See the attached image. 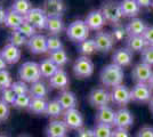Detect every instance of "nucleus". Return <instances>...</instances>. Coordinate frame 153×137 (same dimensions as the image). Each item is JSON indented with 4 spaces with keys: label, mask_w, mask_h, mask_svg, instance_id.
I'll use <instances>...</instances> for the list:
<instances>
[{
    "label": "nucleus",
    "mask_w": 153,
    "mask_h": 137,
    "mask_svg": "<svg viewBox=\"0 0 153 137\" xmlns=\"http://www.w3.org/2000/svg\"><path fill=\"white\" fill-rule=\"evenodd\" d=\"M123 69L121 66L117 65L114 63L108 64L103 67V70L101 71V81L105 87H115V86L122 85L123 81Z\"/></svg>",
    "instance_id": "f257e3e1"
},
{
    "label": "nucleus",
    "mask_w": 153,
    "mask_h": 137,
    "mask_svg": "<svg viewBox=\"0 0 153 137\" xmlns=\"http://www.w3.org/2000/svg\"><path fill=\"white\" fill-rule=\"evenodd\" d=\"M101 12L104 15L106 22L113 24V25L120 24L121 19L123 17L121 12V7H120V2H118L115 0H106V1H104L102 4V7H101Z\"/></svg>",
    "instance_id": "f03ea898"
},
{
    "label": "nucleus",
    "mask_w": 153,
    "mask_h": 137,
    "mask_svg": "<svg viewBox=\"0 0 153 137\" xmlns=\"http://www.w3.org/2000/svg\"><path fill=\"white\" fill-rule=\"evenodd\" d=\"M19 77L24 82L34 84L37 81H40L41 78V72L40 66L37 62H24L19 69Z\"/></svg>",
    "instance_id": "7ed1b4c3"
},
{
    "label": "nucleus",
    "mask_w": 153,
    "mask_h": 137,
    "mask_svg": "<svg viewBox=\"0 0 153 137\" xmlns=\"http://www.w3.org/2000/svg\"><path fill=\"white\" fill-rule=\"evenodd\" d=\"M66 34H68V38L72 41L81 42L83 40L88 39L89 27L82 20L73 21L66 29Z\"/></svg>",
    "instance_id": "20e7f679"
},
{
    "label": "nucleus",
    "mask_w": 153,
    "mask_h": 137,
    "mask_svg": "<svg viewBox=\"0 0 153 137\" xmlns=\"http://www.w3.org/2000/svg\"><path fill=\"white\" fill-rule=\"evenodd\" d=\"M73 73L76 78H89L94 73V63L88 56H80L73 64Z\"/></svg>",
    "instance_id": "39448f33"
},
{
    "label": "nucleus",
    "mask_w": 153,
    "mask_h": 137,
    "mask_svg": "<svg viewBox=\"0 0 153 137\" xmlns=\"http://www.w3.org/2000/svg\"><path fill=\"white\" fill-rule=\"evenodd\" d=\"M88 102L93 107L100 109L103 106H108L111 102V94L105 88H94L88 95Z\"/></svg>",
    "instance_id": "423d86ee"
},
{
    "label": "nucleus",
    "mask_w": 153,
    "mask_h": 137,
    "mask_svg": "<svg viewBox=\"0 0 153 137\" xmlns=\"http://www.w3.org/2000/svg\"><path fill=\"white\" fill-rule=\"evenodd\" d=\"M110 94H111V102L118 106H121V107H125L131 101L130 89L125 85L113 87Z\"/></svg>",
    "instance_id": "0eeeda50"
},
{
    "label": "nucleus",
    "mask_w": 153,
    "mask_h": 137,
    "mask_svg": "<svg viewBox=\"0 0 153 137\" xmlns=\"http://www.w3.org/2000/svg\"><path fill=\"white\" fill-rule=\"evenodd\" d=\"M149 84H136L130 90L131 101L137 103H149L153 96V93Z\"/></svg>",
    "instance_id": "6e6552de"
},
{
    "label": "nucleus",
    "mask_w": 153,
    "mask_h": 137,
    "mask_svg": "<svg viewBox=\"0 0 153 137\" xmlns=\"http://www.w3.org/2000/svg\"><path fill=\"white\" fill-rule=\"evenodd\" d=\"M153 76L152 66L140 62L136 64L131 71V77L136 84H147Z\"/></svg>",
    "instance_id": "1a4fd4ad"
},
{
    "label": "nucleus",
    "mask_w": 153,
    "mask_h": 137,
    "mask_svg": "<svg viewBox=\"0 0 153 137\" xmlns=\"http://www.w3.org/2000/svg\"><path fill=\"white\" fill-rule=\"evenodd\" d=\"M47 20H48V16L45 13V10L41 8H32L25 15L26 22L33 25L36 29H40V30L46 29Z\"/></svg>",
    "instance_id": "9d476101"
},
{
    "label": "nucleus",
    "mask_w": 153,
    "mask_h": 137,
    "mask_svg": "<svg viewBox=\"0 0 153 137\" xmlns=\"http://www.w3.org/2000/svg\"><path fill=\"white\" fill-rule=\"evenodd\" d=\"M63 121L65 122L66 127L69 129L79 130L83 127V117L81 112L76 109H70L66 110L63 113Z\"/></svg>",
    "instance_id": "9b49d317"
},
{
    "label": "nucleus",
    "mask_w": 153,
    "mask_h": 137,
    "mask_svg": "<svg viewBox=\"0 0 153 137\" xmlns=\"http://www.w3.org/2000/svg\"><path fill=\"white\" fill-rule=\"evenodd\" d=\"M94 40H95L97 50L101 53H108L110 50H112L115 42L112 33L108 31H102V30L96 33Z\"/></svg>",
    "instance_id": "f8f14e48"
},
{
    "label": "nucleus",
    "mask_w": 153,
    "mask_h": 137,
    "mask_svg": "<svg viewBox=\"0 0 153 137\" xmlns=\"http://www.w3.org/2000/svg\"><path fill=\"white\" fill-rule=\"evenodd\" d=\"M134 124V116L128 110L127 107H120L118 111H115L114 127L128 129Z\"/></svg>",
    "instance_id": "ddd939ff"
},
{
    "label": "nucleus",
    "mask_w": 153,
    "mask_h": 137,
    "mask_svg": "<svg viewBox=\"0 0 153 137\" xmlns=\"http://www.w3.org/2000/svg\"><path fill=\"white\" fill-rule=\"evenodd\" d=\"M85 23L89 27V30H93V31H101L103 26L105 25L106 20H105L103 13L101 12V9H97V10H91V12L87 15V17H86V20H85Z\"/></svg>",
    "instance_id": "4468645a"
},
{
    "label": "nucleus",
    "mask_w": 153,
    "mask_h": 137,
    "mask_svg": "<svg viewBox=\"0 0 153 137\" xmlns=\"http://www.w3.org/2000/svg\"><path fill=\"white\" fill-rule=\"evenodd\" d=\"M69 128L63 120H51L46 127V136L47 137H66Z\"/></svg>",
    "instance_id": "2eb2a0df"
},
{
    "label": "nucleus",
    "mask_w": 153,
    "mask_h": 137,
    "mask_svg": "<svg viewBox=\"0 0 153 137\" xmlns=\"http://www.w3.org/2000/svg\"><path fill=\"white\" fill-rule=\"evenodd\" d=\"M27 48L32 54H45L47 49V38L44 34H36L27 40Z\"/></svg>",
    "instance_id": "dca6fc26"
},
{
    "label": "nucleus",
    "mask_w": 153,
    "mask_h": 137,
    "mask_svg": "<svg viewBox=\"0 0 153 137\" xmlns=\"http://www.w3.org/2000/svg\"><path fill=\"white\" fill-rule=\"evenodd\" d=\"M133 62V52L129 50L127 47L119 48L112 55V63L121 66L122 69L125 66H129Z\"/></svg>",
    "instance_id": "f3484780"
},
{
    "label": "nucleus",
    "mask_w": 153,
    "mask_h": 137,
    "mask_svg": "<svg viewBox=\"0 0 153 137\" xmlns=\"http://www.w3.org/2000/svg\"><path fill=\"white\" fill-rule=\"evenodd\" d=\"M114 118H115V111L110 107V106H103L97 109L96 112V122L102 124H108L114 127Z\"/></svg>",
    "instance_id": "a211bd4d"
},
{
    "label": "nucleus",
    "mask_w": 153,
    "mask_h": 137,
    "mask_svg": "<svg viewBox=\"0 0 153 137\" xmlns=\"http://www.w3.org/2000/svg\"><path fill=\"white\" fill-rule=\"evenodd\" d=\"M0 56L5 59L7 64H15L21 59V50L19 47L8 44L0 50Z\"/></svg>",
    "instance_id": "6ab92c4d"
},
{
    "label": "nucleus",
    "mask_w": 153,
    "mask_h": 137,
    "mask_svg": "<svg viewBox=\"0 0 153 137\" xmlns=\"http://www.w3.org/2000/svg\"><path fill=\"white\" fill-rule=\"evenodd\" d=\"M44 10L47 16H61L65 10L63 0H46Z\"/></svg>",
    "instance_id": "aec40b11"
},
{
    "label": "nucleus",
    "mask_w": 153,
    "mask_h": 137,
    "mask_svg": "<svg viewBox=\"0 0 153 137\" xmlns=\"http://www.w3.org/2000/svg\"><path fill=\"white\" fill-rule=\"evenodd\" d=\"M69 84H70L69 76L62 69H58V71L49 78V85L55 89H65Z\"/></svg>",
    "instance_id": "412c9836"
},
{
    "label": "nucleus",
    "mask_w": 153,
    "mask_h": 137,
    "mask_svg": "<svg viewBox=\"0 0 153 137\" xmlns=\"http://www.w3.org/2000/svg\"><path fill=\"white\" fill-rule=\"evenodd\" d=\"M58 103L63 107L64 111L70 110V109H76V94L70 90H63L61 94H58L57 98Z\"/></svg>",
    "instance_id": "4be33fe9"
},
{
    "label": "nucleus",
    "mask_w": 153,
    "mask_h": 137,
    "mask_svg": "<svg viewBox=\"0 0 153 137\" xmlns=\"http://www.w3.org/2000/svg\"><path fill=\"white\" fill-rule=\"evenodd\" d=\"M146 29V23L143 20H140V19H137V17L133 19L126 25V31H127L128 37H131V36H143Z\"/></svg>",
    "instance_id": "5701e85b"
},
{
    "label": "nucleus",
    "mask_w": 153,
    "mask_h": 137,
    "mask_svg": "<svg viewBox=\"0 0 153 137\" xmlns=\"http://www.w3.org/2000/svg\"><path fill=\"white\" fill-rule=\"evenodd\" d=\"M122 15L126 17H136L140 14V7L136 0H122L120 2Z\"/></svg>",
    "instance_id": "b1692460"
},
{
    "label": "nucleus",
    "mask_w": 153,
    "mask_h": 137,
    "mask_svg": "<svg viewBox=\"0 0 153 137\" xmlns=\"http://www.w3.org/2000/svg\"><path fill=\"white\" fill-rule=\"evenodd\" d=\"M25 22V17L15 13L14 10L9 9L6 13V19H5V25L12 30H17L19 26Z\"/></svg>",
    "instance_id": "393cba45"
},
{
    "label": "nucleus",
    "mask_w": 153,
    "mask_h": 137,
    "mask_svg": "<svg viewBox=\"0 0 153 137\" xmlns=\"http://www.w3.org/2000/svg\"><path fill=\"white\" fill-rule=\"evenodd\" d=\"M46 29L51 36H57L64 30V22L61 16H48Z\"/></svg>",
    "instance_id": "a878e982"
},
{
    "label": "nucleus",
    "mask_w": 153,
    "mask_h": 137,
    "mask_svg": "<svg viewBox=\"0 0 153 137\" xmlns=\"http://www.w3.org/2000/svg\"><path fill=\"white\" fill-rule=\"evenodd\" d=\"M127 48L131 52H143L147 47L146 41L143 38V36H131L128 37L126 41Z\"/></svg>",
    "instance_id": "bb28decb"
},
{
    "label": "nucleus",
    "mask_w": 153,
    "mask_h": 137,
    "mask_svg": "<svg viewBox=\"0 0 153 137\" xmlns=\"http://www.w3.org/2000/svg\"><path fill=\"white\" fill-rule=\"evenodd\" d=\"M39 66H40L41 77H44V78H51V77H53L58 71V69H59L51 59H42L39 63Z\"/></svg>",
    "instance_id": "cd10ccee"
},
{
    "label": "nucleus",
    "mask_w": 153,
    "mask_h": 137,
    "mask_svg": "<svg viewBox=\"0 0 153 137\" xmlns=\"http://www.w3.org/2000/svg\"><path fill=\"white\" fill-rule=\"evenodd\" d=\"M47 94H48L47 86L41 81H37L30 86L29 95L31 96V98H45Z\"/></svg>",
    "instance_id": "c85d7f7f"
},
{
    "label": "nucleus",
    "mask_w": 153,
    "mask_h": 137,
    "mask_svg": "<svg viewBox=\"0 0 153 137\" xmlns=\"http://www.w3.org/2000/svg\"><path fill=\"white\" fill-rule=\"evenodd\" d=\"M10 9L25 17L26 14L32 9L31 1L30 0H14Z\"/></svg>",
    "instance_id": "c756f323"
},
{
    "label": "nucleus",
    "mask_w": 153,
    "mask_h": 137,
    "mask_svg": "<svg viewBox=\"0 0 153 137\" xmlns=\"http://www.w3.org/2000/svg\"><path fill=\"white\" fill-rule=\"evenodd\" d=\"M48 102L45 98H31V102L29 105V111L36 114H44L46 113Z\"/></svg>",
    "instance_id": "7c9ffc66"
},
{
    "label": "nucleus",
    "mask_w": 153,
    "mask_h": 137,
    "mask_svg": "<svg viewBox=\"0 0 153 137\" xmlns=\"http://www.w3.org/2000/svg\"><path fill=\"white\" fill-rule=\"evenodd\" d=\"M63 113H64L63 107L58 103L57 99H53L51 102H48L47 109H46V113H45L46 116L56 119V118L63 116Z\"/></svg>",
    "instance_id": "2f4dec72"
},
{
    "label": "nucleus",
    "mask_w": 153,
    "mask_h": 137,
    "mask_svg": "<svg viewBox=\"0 0 153 137\" xmlns=\"http://www.w3.org/2000/svg\"><path fill=\"white\" fill-rule=\"evenodd\" d=\"M78 49L80 54H82V56H89L91 54L97 50V47H96L95 40L94 39H86L79 42L78 45Z\"/></svg>",
    "instance_id": "473e14b6"
},
{
    "label": "nucleus",
    "mask_w": 153,
    "mask_h": 137,
    "mask_svg": "<svg viewBox=\"0 0 153 137\" xmlns=\"http://www.w3.org/2000/svg\"><path fill=\"white\" fill-rule=\"evenodd\" d=\"M49 59H51L58 67L64 66L69 62V56H68V54H66V52H65L64 49L51 53V57H49Z\"/></svg>",
    "instance_id": "72a5a7b5"
},
{
    "label": "nucleus",
    "mask_w": 153,
    "mask_h": 137,
    "mask_svg": "<svg viewBox=\"0 0 153 137\" xmlns=\"http://www.w3.org/2000/svg\"><path fill=\"white\" fill-rule=\"evenodd\" d=\"M27 38H25L22 33H19L17 30H13V32L9 34V44L16 46V47H21V46L27 44Z\"/></svg>",
    "instance_id": "f704fd0d"
},
{
    "label": "nucleus",
    "mask_w": 153,
    "mask_h": 137,
    "mask_svg": "<svg viewBox=\"0 0 153 137\" xmlns=\"http://www.w3.org/2000/svg\"><path fill=\"white\" fill-rule=\"evenodd\" d=\"M94 133H95L96 137H112L113 129H112V126L96 124L95 128H94Z\"/></svg>",
    "instance_id": "c9c22d12"
},
{
    "label": "nucleus",
    "mask_w": 153,
    "mask_h": 137,
    "mask_svg": "<svg viewBox=\"0 0 153 137\" xmlns=\"http://www.w3.org/2000/svg\"><path fill=\"white\" fill-rule=\"evenodd\" d=\"M47 49L49 53L63 49V42L57 36H51L47 38Z\"/></svg>",
    "instance_id": "e433bc0d"
},
{
    "label": "nucleus",
    "mask_w": 153,
    "mask_h": 137,
    "mask_svg": "<svg viewBox=\"0 0 153 137\" xmlns=\"http://www.w3.org/2000/svg\"><path fill=\"white\" fill-rule=\"evenodd\" d=\"M31 102V96L24 94V95H17L14 102L13 106L16 109H29V105Z\"/></svg>",
    "instance_id": "4c0bfd02"
},
{
    "label": "nucleus",
    "mask_w": 153,
    "mask_h": 137,
    "mask_svg": "<svg viewBox=\"0 0 153 137\" xmlns=\"http://www.w3.org/2000/svg\"><path fill=\"white\" fill-rule=\"evenodd\" d=\"M13 85L12 76L7 70L0 71V90H4L7 88H10Z\"/></svg>",
    "instance_id": "58836bf2"
},
{
    "label": "nucleus",
    "mask_w": 153,
    "mask_h": 137,
    "mask_svg": "<svg viewBox=\"0 0 153 137\" xmlns=\"http://www.w3.org/2000/svg\"><path fill=\"white\" fill-rule=\"evenodd\" d=\"M17 31H19V33H22V34H23L25 38H27V39H30L33 36L37 34V33H36V27L33 25H31L30 23H27L26 21L17 29Z\"/></svg>",
    "instance_id": "ea45409f"
},
{
    "label": "nucleus",
    "mask_w": 153,
    "mask_h": 137,
    "mask_svg": "<svg viewBox=\"0 0 153 137\" xmlns=\"http://www.w3.org/2000/svg\"><path fill=\"white\" fill-rule=\"evenodd\" d=\"M16 94L14 93V90L12 88H7V89H4L1 90V101L5 102L6 104L8 105H13L15 99H16Z\"/></svg>",
    "instance_id": "a19ab883"
},
{
    "label": "nucleus",
    "mask_w": 153,
    "mask_h": 137,
    "mask_svg": "<svg viewBox=\"0 0 153 137\" xmlns=\"http://www.w3.org/2000/svg\"><path fill=\"white\" fill-rule=\"evenodd\" d=\"M10 88L13 89L14 93H15L16 95H24V94H27V93H29V89H30V87L26 85V82L22 81V80L13 82V85H12Z\"/></svg>",
    "instance_id": "79ce46f5"
},
{
    "label": "nucleus",
    "mask_w": 153,
    "mask_h": 137,
    "mask_svg": "<svg viewBox=\"0 0 153 137\" xmlns=\"http://www.w3.org/2000/svg\"><path fill=\"white\" fill-rule=\"evenodd\" d=\"M140 59L143 63H146L151 66L153 65V46H147L140 54Z\"/></svg>",
    "instance_id": "37998d69"
},
{
    "label": "nucleus",
    "mask_w": 153,
    "mask_h": 137,
    "mask_svg": "<svg viewBox=\"0 0 153 137\" xmlns=\"http://www.w3.org/2000/svg\"><path fill=\"white\" fill-rule=\"evenodd\" d=\"M127 34V31H126V27H123L121 24H118V25H114V30H113V38L114 40L119 41V40H122L125 38V36Z\"/></svg>",
    "instance_id": "c03bdc74"
},
{
    "label": "nucleus",
    "mask_w": 153,
    "mask_h": 137,
    "mask_svg": "<svg viewBox=\"0 0 153 137\" xmlns=\"http://www.w3.org/2000/svg\"><path fill=\"white\" fill-rule=\"evenodd\" d=\"M9 113H10L9 105L6 104L5 102H2V101L0 99V121L7 120L8 117H9Z\"/></svg>",
    "instance_id": "a18cd8bd"
},
{
    "label": "nucleus",
    "mask_w": 153,
    "mask_h": 137,
    "mask_svg": "<svg viewBox=\"0 0 153 137\" xmlns=\"http://www.w3.org/2000/svg\"><path fill=\"white\" fill-rule=\"evenodd\" d=\"M136 137H153V127L152 126H144L142 127Z\"/></svg>",
    "instance_id": "49530a36"
},
{
    "label": "nucleus",
    "mask_w": 153,
    "mask_h": 137,
    "mask_svg": "<svg viewBox=\"0 0 153 137\" xmlns=\"http://www.w3.org/2000/svg\"><path fill=\"white\" fill-rule=\"evenodd\" d=\"M143 38L145 39L147 46H153V25L147 26V29L143 34Z\"/></svg>",
    "instance_id": "de8ad7c7"
},
{
    "label": "nucleus",
    "mask_w": 153,
    "mask_h": 137,
    "mask_svg": "<svg viewBox=\"0 0 153 137\" xmlns=\"http://www.w3.org/2000/svg\"><path fill=\"white\" fill-rule=\"evenodd\" d=\"M76 137H96L94 129L90 128H81L79 130H76Z\"/></svg>",
    "instance_id": "09e8293b"
},
{
    "label": "nucleus",
    "mask_w": 153,
    "mask_h": 137,
    "mask_svg": "<svg viewBox=\"0 0 153 137\" xmlns=\"http://www.w3.org/2000/svg\"><path fill=\"white\" fill-rule=\"evenodd\" d=\"M112 137H130V134L128 133V129H122V128H114Z\"/></svg>",
    "instance_id": "8fccbe9b"
},
{
    "label": "nucleus",
    "mask_w": 153,
    "mask_h": 137,
    "mask_svg": "<svg viewBox=\"0 0 153 137\" xmlns=\"http://www.w3.org/2000/svg\"><path fill=\"white\" fill-rule=\"evenodd\" d=\"M136 1L140 5V7H144V8L152 6V2H153V0H136Z\"/></svg>",
    "instance_id": "3c124183"
},
{
    "label": "nucleus",
    "mask_w": 153,
    "mask_h": 137,
    "mask_svg": "<svg viewBox=\"0 0 153 137\" xmlns=\"http://www.w3.org/2000/svg\"><path fill=\"white\" fill-rule=\"evenodd\" d=\"M6 10L0 6V24L1 23H5V19H6Z\"/></svg>",
    "instance_id": "603ef678"
},
{
    "label": "nucleus",
    "mask_w": 153,
    "mask_h": 137,
    "mask_svg": "<svg viewBox=\"0 0 153 137\" xmlns=\"http://www.w3.org/2000/svg\"><path fill=\"white\" fill-rule=\"evenodd\" d=\"M6 66H7V63L5 62V59L0 56V71L6 70Z\"/></svg>",
    "instance_id": "864d4df0"
},
{
    "label": "nucleus",
    "mask_w": 153,
    "mask_h": 137,
    "mask_svg": "<svg viewBox=\"0 0 153 137\" xmlns=\"http://www.w3.org/2000/svg\"><path fill=\"white\" fill-rule=\"evenodd\" d=\"M149 107H150V111L153 113V96H152V98H151V101L149 102Z\"/></svg>",
    "instance_id": "5fc2aeb1"
},
{
    "label": "nucleus",
    "mask_w": 153,
    "mask_h": 137,
    "mask_svg": "<svg viewBox=\"0 0 153 137\" xmlns=\"http://www.w3.org/2000/svg\"><path fill=\"white\" fill-rule=\"evenodd\" d=\"M147 84H149V86L151 87V89H152V90H153V76H152V78L150 79V81H149Z\"/></svg>",
    "instance_id": "6e6d98bb"
},
{
    "label": "nucleus",
    "mask_w": 153,
    "mask_h": 137,
    "mask_svg": "<svg viewBox=\"0 0 153 137\" xmlns=\"http://www.w3.org/2000/svg\"><path fill=\"white\" fill-rule=\"evenodd\" d=\"M19 137H29V136H24V135H23V136H19Z\"/></svg>",
    "instance_id": "4d7b16f0"
},
{
    "label": "nucleus",
    "mask_w": 153,
    "mask_h": 137,
    "mask_svg": "<svg viewBox=\"0 0 153 137\" xmlns=\"http://www.w3.org/2000/svg\"><path fill=\"white\" fill-rule=\"evenodd\" d=\"M0 137H7V136H0Z\"/></svg>",
    "instance_id": "13d9d810"
},
{
    "label": "nucleus",
    "mask_w": 153,
    "mask_h": 137,
    "mask_svg": "<svg viewBox=\"0 0 153 137\" xmlns=\"http://www.w3.org/2000/svg\"><path fill=\"white\" fill-rule=\"evenodd\" d=\"M152 7H153V2H152Z\"/></svg>",
    "instance_id": "bf43d9fd"
}]
</instances>
